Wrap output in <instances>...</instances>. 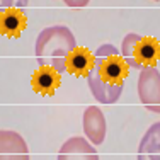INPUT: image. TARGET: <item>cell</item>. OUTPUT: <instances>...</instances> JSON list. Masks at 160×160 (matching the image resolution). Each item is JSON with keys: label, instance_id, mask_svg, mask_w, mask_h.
<instances>
[{"label": "cell", "instance_id": "1", "mask_svg": "<svg viewBox=\"0 0 160 160\" xmlns=\"http://www.w3.org/2000/svg\"><path fill=\"white\" fill-rule=\"evenodd\" d=\"M94 56L96 63L87 75L89 89L97 102L114 104L123 94L124 80L129 75V65L112 44H102Z\"/></svg>", "mask_w": 160, "mask_h": 160}, {"label": "cell", "instance_id": "2", "mask_svg": "<svg viewBox=\"0 0 160 160\" xmlns=\"http://www.w3.org/2000/svg\"><path fill=\"white\" fill-rule=\"evenodd\" d=\"M77 48L75 36L67 26H51L39 32L36 38V60L39 67H51L58 73H63L67 58Z\"/></svg>", "mask_w": 160, "mask_h": 160}, {"label": "cell", "instance_id": "3", "mask_svg": "<svg viewBox=\"0 0 160 160\" xmlns=\"http://www.w3.org/2000/svg\"><path fill=\"white\" fill-rule=\"evenodd\" d=\"M121 56L129 68L143 70L147 67H155L160 60V43L155 38L129 32L121 44Z\"/></svg>", "mask_w": 160, "mask_h": 160}, {"label": "cell", "instance_id": "4", "mask_svg": "<svg viewBox=\"0 0 160 160\" xmlns=\"http://www.w3.org/2000/svg\"><path fill=\"white\" fill-rule=\"evenodd\" d=\"M138 97L148 111L160 114V72L147 67L138 77Z\"/></svg>", "mask_w": 160, "mask_h": 160}, {"label": "cell", "instance_id": "5", "mask_svg": "<svg viewBox=\"0 0 160 160\" xmlns=\"http://www.w3.org/2000/svg\"><path fill=\"white\" fill-rule=\"evenodd\" d=\"M0 160H29V147L17 131L0 129Z\"/></svg>", "mask_w": 160, "mask_h": 160}, {"label": "cell", "instance_id": "6", "mask_svg": "<svg viewBox=\"0 0 160 160\" xmlns=\"http://www.w3.org/2000/svg\"><path fill=\"white\" fill-rule=\"evenodd\" d=\"M56 160H99V155L89 140L72 136L60 147Z\"/></svg>", "mask_w": 160, "mask_h": 160}, {"label": "cell", "instance_id": "7", "mask_svg": "<svg viewBox=\"0 0 160 160\" xmlns=\"http://www.w3.org/2000/svg\"><path fill=\"white\" fill-rule=\"evenodd\" d=\"M83 133L92 145H101L104 142L106 133H108V123H106L104 112L99 108L90 106L85 109V112H83Z\"/></svg>", "mask_w": 160, "mask_h": 160}, {"label": "cell", "instance_id": "8", "mask_svg": "<svg viewBox=\"0 0 160 160\" xmlns=\"http://www.w3.org/2000/svg\"><path fill=\"white\" fill-rule=\"evenodd\" d=\"M62 85V73L51 67H39L31 75V87L36 94L53 96Z\"/></svg>", "mask_w": 160, "mask_h": 160}, {"label": "cell", "instance_id": "9", "mask_svg": "<svg viewBox=\"0 0 160 160\" xmlns=\"http://www.w3.org/2000/svg\"><path fill=\"white\" fill-rule=\"evenodd\" d=\"M96 63V56L89 48L77 46L73 51L68 55L67 63H65V70L68 73L75 75V77H85L90 73V70L94 68Z\"/></svg>", "mask_w": 160, "mask_h": 160}, {"label": "cell", "instance_id": "10", "mask_svg": "<svg viewBox=\"0 0 160 160\" xmlns=\"http://www.w3.org/2000/svg\"><path fill=\"white\" fill-rule=\"evenodd\" d=\"M28 28V19L21 9H0V34L19 38Z\"/></svg>", "mask_w": 160, "mask_h": 160}, {"label": "cell", "instance_id": "11", "mask_svg": "<svg viewBox=\"0 0 160 160\" xmlns=\"http://www.w3.org/2000/svg\"><path fill=\"white\" fill-rule=\"evenodd\" d=\"M136 160H160V121L152 124L143 135Z\"/></svg>", "mask_w": 160, "mask_h": 160}, {"label": "cell", "instance_id": "12", "mask_svg": "<svg viewBox=\"0 0 160 160\" xmlns=\"http://www.w3.org/2000/svg\"><path fill=\"white\" fill-rule=\"evenodd\" d=\"M29 0H0V9H24Z\"/></svg>", "mask_w": 160, "mask_h": 160}, {"label": "cell", "instance_id": "13", "mask_svg": "<svg viewBox=\"0 0 160 160\" xmlns=\"http://www.w3.org/2000/svg\"><path fill=\"white\" fill-rule=\"evenodd\" d=\"M68 7H85L90 0H63Z\"/></svg>", "mask_w": 160, "mask_h": 160}, {"label": "cell", "instance_id": "14", "mask_svg": "<svg viewBox=\"0 0 160 160\" xmlns=\"http://www.w3.org/2000/svg\"><path fill=\"white\" fill-rule=\"evenodd\" d=\"M155 2H157V0H155Z\"/></svg>", "mask_w": 160, "mask_h": 160}]
</instances>
